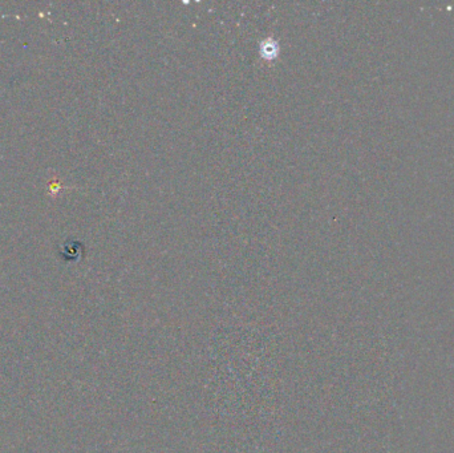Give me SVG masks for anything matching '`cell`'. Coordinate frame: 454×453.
<instances>
[{"label": "cell", "mask_w": 454, "mask_h": 453, "mask_svg": "<svg viewBox=\"0 0 454 453\" xmlns=\"http://www.w3.org/2000/svg\"><path fill=\"white\" fill-rule=\"evenodd\" d=\"M260 55L266 60H273L275 57H278V43L269 37L260 44Z\"/></svg>", "instance_id": "obj_1"}]
</instances>
